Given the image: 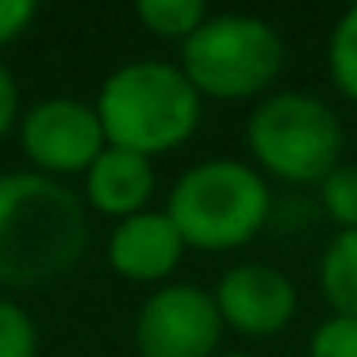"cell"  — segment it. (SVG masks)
Instances as JSON below:
<instances>
[{
	"instance_id": "cell-13",
	"label": "cell",
	"mask_w": 357,
	"mask_h": 357,
	"mask_svg": "<svg viewBox=\"0 0 357 357\" xmlns=\"http://www.w3.org/2000/svg\"><path fill=\"white\" fill-rule=\"evenodd\" d=\"M326 73H331L334 89L357 104V4L338 16L326 39Z\"/></svg>"
},
{
	"instance_id": "cell-9",
	"label": "cell",
	"mask_w": 357,
	"mask_h": 357,
	"mask_svg": "<svg viewBox=\"0 0 357 357\" xmlns=\"http://www.w3.org/2000/svg\"><path fill=\"white\" fill-rule=\"evenodd\" d=\"M185 238L173 227L165 211H139L131 219H119L108 238V261L119 277L139 280V284H158L173 277V269L185 257Z\"/></svg>"
},
{
	"instance_id": "cell-18",
	"label": "cell",
	"mask_w": 357,
	"mask_h": 357,
	"mask_svg": "<svg viewBox=\"0 0 357 357\" xmlns=\"http://www.w3.org/2000/svg\"><path fill=\"white\" fill-rule=\"evenodd\" d=\"M16 112H20V93H16V81H12V73L0 66V139L12 131V123H16Z\"/></svg>"
},
{
	"instance_id": "cell-15",
	"label": "cell",
	"mask_w": 357,
	"mask_h": 357,
	"mask_svg": "<svg viewBox=\"0 0 357 357\" xmlns=\"http://www.w3.org/2000/svg\"><path fill=\"white\" fill-rule=\"evenodd\" d=\"M39 354V326L20 303L0 300V357H35Z\"/></svg>"
},
{
	"instance_id": "cell-1",
	"label": "cell",
	"mask_w": 357,
	"mask_h": 357,
	"mask_svg": "<svg viewBox=\"0 0 357 357\" xmlns=\"http://www.w3.org/2000/svg\"><path fill=\"white\" fill-rule=\"evenodd\" d=\"M85 200L43 173H0V284L39 288L81 261Z\"/></svg>"
},
{
	"instance_id": "cell-16",
	"label": "cell",
	"mask_w": 357,
	"mask_h": 357,
	"mask_svg": "<svg viewBox=\"0 0 357 357\" xmlns=\"http://www.w3.org/2000/svg\"><path fill=\"white\" fill-rule=\"evenodd\" d=\"M307 357H357V319L326 315L307 338Z\"/></svg>"
},
{
	"instance_id": "cell-17",
	"label": "cell",
	"mask_w": 357,
	"mask_h": 357,
	"mask_svg": "<svg viewBox=\"0 0 357 357\" xmlns=\"http://www.w3.org/2000/svg\"><path fill=\"white\" fill-rule=\"evenodd\" d=\"M35 20L31 0H0V47L27 31V24Z\"/></svg>"
},
{
	"instance_id": "cell-14",
	"label": "cell",
	"mask_w": 357,
	"mask_h": 357,
	"mask_svg": "<svg viewBox=\"0 0 357 357\" xmlns=\"http://www.w3.org/2000/svg\"><path fill=\"white\" fill-rule=\"evenodd\" d=\"M319 204L338 231H357V165L342 162L319 181Z\"/></svg>"
},
{
	"instance_id": "cell-3",
	"label": "cell",
	"mask_w": 357,
	"mask_h": 357,
	"mask_svg": "<svg viewBox=\"0 0 357 357\" xmlns=\"http://www.w3.org/2000/svg\"><path fill=\"white\" fill-rule=\"evenodd\" d=\"M165 215L173 219L188 250L227 254L265 231L273 215V192L250 162L208 158L177 177Z\"/></svg>"
},
{
	"instance_id": "cell-6",
	"label": "cell",
	"mask_w": 357,
	"mask_h": 357,
	"mask_svg": "<svg viewBox=\"0 0 357 357\" xmlns=\"http://www.w3.org/2000/svg\"><path fill=\"white\" fill-rule=\"evenodd\" d=\"M223 319L211 292L196 284H162L135 319V346L142 357H215Z\"/></svg>"
},
{
	"instance_id": "cell-10",
	"label": "cell",
	"mask_w": 357,
	"mask_h": 357,
	"mask_svg": "<svg viewBox=\"0 0 357 357\" xmlns=\"http://www.w3.org/2000/svg\"><path fill=\"white\" fill-rule=\"evenodd\" d=\"M154 185H158L154 162L142 154H131V150H119V146H104L100 158L85 169L89 208H96L100 215H112L116 223L146 211Z\"/></svg>"
},
{
	"instance_id": "cell-8",
	"label": "cell",
	"mask_w": 357,
	"mask_h": 357,
	"mask_svg": "<svg viewBox=\"0 0 357 357\" xmlns=\"http://www.w3.org/2000/svg\"><path fill=\"white\" fill-rule=\"evenodd\" d=\"M211 300L219 307L223 326L246 334V338H273V334H280L296 319V307H300V292H296L292 277L265 261L231 265L219 277Z\"/></svg>"
},
{
	"instance_id": "cell-7",
	"label": "cell",
	"mask_w": 357,
	"mask_h": 357,
	"mask_svg": "<svg viewBox=\"0 0 357 357\" xmlns=\"http://www.w3.org/2000/svg\"><path fill=\"white\" fill-rule=\"evenodd\" d=\"M20 146L43 177L85 173L108 146L96 108L73 96H50L20 119Z\"/></svg>"
},
{
	"instance_id": "cell-2",
	"label": "cell",
	"mask_w": 357,
	"mask_h": 357,
	"mask_svg": "<svg viewBox=\"0 0 357 357\" xmlns=\"http://www.w3.org/2000/svg\"><path fill=\"white\" fill-rule=\"evenodd\" d=\"M93 108L108 146L131 150L154 162L158 154L185 146L196 135L204 100L188 85L181 66L139 58L104 77Z\"/></svg>"
},
{
	"instance_id": "cell-11",
	"label": "cell",
	"mask_w": 357,
	"mask_h": 357,
	"mask_svg": "<svg viewBox=\"0 0 357 357\" xmlns=\"http://www.w3.org/2000/svg\"><path fill=\"white\" fill-rule=\"evenodd\" d=\"M319 292L331 315L357 319V231H334L319 254Z\"/></svg>"
},
{
	"instance_id": "cell-19",
	"label": "cell",
	"mask_w": 357,
	"mask_h": 357,
	"mask_svg": "<svg viewBox=\"0 0 357 357\" xmlns=\"http://www.w3.org/2000/svg\"><path fill=\"white\" fill-rule=\"evenodd\" d=\"M219 357H254V354H246V349H231V354H219Z\"/></svg>"
},
{
	"instance_id": "cell-12",
	"label": "cell",
	"mask_w": 357,
	"mask_h": 357,
	"mask_svg": "<svg viewBox=\"0 0 357 357\" xmlns=\"http://www.w3.org/2000/svg\"><path fill=\"white\" fill-rule=\"evenodd\" d=\"M135 16L158 39L185 43L208 20V4L204 0H139L135 4Z\"/></svg>"
},
{
	"instance_id": "cell-5",
	"label": "cell",
	"mask_w": 357,
	"mask_h": 357,
	"mask_svg": "<svg viewBox=\"0 0 357 357\" xmlns=\"http://www.w3.org/2000/svg\"><path fill=\"white\" fill-rule=\"evenodd\" d=\"M284 70V43L277 27L250 12L208 16L181 43V73L200 100H261Z\"/></svg>"
},
{
	"instance_id": "cell-4",
	"label": "cell",
	"mask_w": 357,
	"mask_h": 357,
	"mask_svg": "<svg viewBox=\"0 0 357 357\" xmlns=\"http://www.w3.org/2000/svg\"><path fill=\"white\" fill-rule=\"evenodd\" d=\"M346 131L323 96L307 89H280L254 104L246 119V150L261 177L284 185H319L342 165Z\"/></svg>"
}]
</instances>
